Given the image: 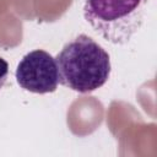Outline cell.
<instances>
[{
	"label": "cell",
	"mask_w": 157,
	"mask_h": 157,
	"mask_svg": "<svg viewBox=\"0 0 157 157\" xmlns=\"http://www.w3.org/2000/svg\"><path fill=\"white\" fill-rule=\"evenodd\" d=\"M55 61L59 82L78 93L96 91L110 75L109 54L86 34H80L66 43Z\"/></svg>",
	"instance_id": "1"
},
{
	"label": "cell",
	"mask_w": 157,
	"mask_h": 157,
	"mask_svg": "<svg viewBox=\"0 0 157 157\" xmlns=\"http://www.w3.org/2000/svg\"><path fill=\"white\" fill-rule=\"evenodd\" d=\"M146 5L147 0H86L83 16L105 40L124 44L141 27Z\"/></svg>",
	"instance_id": "2"
},
{
	"label": "cell",
	"mask_w": 157,
	"mask_h": 157,
	"mask_svg": "<svg viewBox=\"0 0 157 157\" xmlns=\"http://www.w3.org/2000/svg\"><path fill=\"white\" fill-rule=\"evenodd\" d=\"M16 81L23 90L33 93L54 92L59 83L55 58L40 49L27 53L17 65Z\"/></svg>",
	"instance_id": "3"
},
{
	"label": "cell",
	"mask_w": 157,
	"mask_h": 157,
	"mask_svg": "<svg viewBox=\"0 0 157 157\" xmlns=\"http://www.w3.org/2000/svg\"><path fill=\"white\" fill-rule=\"evenodd\" d=\"M7 76H9V64L4 58L0 56V90L5 85Z\"/></svg>",
	"instance_id": "4"
}]
</instances>
